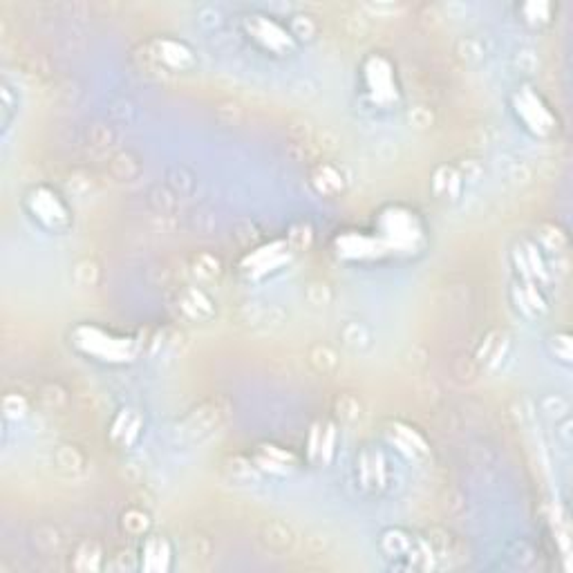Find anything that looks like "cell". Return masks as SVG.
<instances>
[{
	"label": "cell",
	"instance_id": "obj_27",
	"mask_svg": "<svg viewBox=\"0 0 573 573\" xmlns=\"http://www.w3.org/2000/svg\"><path fill=\"white\" fill-rule=\"evenodd\" d=\"M477 372H479V363L475 361L473 356H461L457 365H455V374H457L461 381H475Z\"/></svg>",
	"mask_w": 573,
	"mask_h": 573
},
{
	"label": "cell",
	"instance_id": "obj_1",
	"mask_svg": "<svg viewBox=\"0 0 573 573\" xmlns=\"http://www.w3.org/2000/svg\"><path fill=\"white\" fill-rule=\"evenodd\" d=\"M227 414H229V407L220 399L204 401L197 407H193V410L177 423L175 437H177L182 443H191V446L204 443L224 425Z\"/></svg>",
	"mask_w": 573,
	"mask_h": 573
},
{
	"label": "cell",
	"instance_id": "obj_11",
	"mask_svg": "<svg viewBox=\"0 0 573 573\" xmlns=\"http://www.w3.org/2000/svg\"><path fill=\"white\" fill-rule=\"evenodd\" d=\"M334 412L338 416V421L345 425H356L363 419V405L356 399L354 394H341L334 401Z\"/></svg>",
	"mask_w": 573,
	"mask_h": 573
},
{
	"label": "cell",
	"instance_id": "obj_21",
	"mask_svg": "<svg viewBox=\"0 0 573 573\" xmlns=\"http://www.w3.org/2000/svg\"><path fill=\"white\" fill-rule=\"evenodd\" d=\"M38 399H41V403L47 410H61L67 401V396L63 392V387H58L56 383H47L38 390Z\"/></svg>",
	"mask_w": 573,
	"mask_h": 573
},
{
	"label": "cell",
	"instance_id": "obj_7",
	"mask_svg": "<svg viewBox=\"0 0 573 573\" xmlns=\"http://www.w3.org/2000/svg\"><path fill=\"white\" fill-rule=\"evenodd\" d=\"M108 170L112 177L119 182H134L141 175V161L134 152L121 150V152H114L110 157Z\"/></svg>",
	"mask_w": 573,
	"mask_h": 573
},
{
	"label": "cell",
	"instance_id": "obj_25",
	"mask_svg": "<svg viewBox=\"0 0 573 573\" xmlns=\"http://www.w3.org/2000/svg\"><path fill=\"white\" fill-rule=\"evenodd\" d=\"M92 175H87L83 170H76L70 175V179H67V191L72 193L76 197H85L87 193L92 191Z\"/></svg>",
	"mask_w": 573,
	"mask_h": 573
},
{
	"label": "cell",
	"instance_id": "obj_15",
	"mask_svg": "<svg viewBox=\"0 0 573 573\" xmlns=\"http://www.w3.org/2000/svg\"><path fill=\"white\" fill-rule=\"evenodd\" d=\"M191 267H193V274L200 280H204V283H213V280H218L222 274V262L211 254H197L193 258Z\"/></svg>",
	"mask_w": 573,
	"mask_h": 573
},
{
	"label": "cell",
	"instance_id": "obj_13",
	"mask_svg": "<svg viewBox=\"0 0 573 573\" xmlns=\"http://www.w3.org/2000/svg\"><path fill=\"white\" fill-rule=\"evenodd\" d=\"M309 365L318 374H334L338 370V354L327 345H314L309 349Z\"/></svg>",
	"mask_w": 573,
	"mask_h": 573
},
{
	"label": "cell",
	"instance_id": "obj_20",
	"mask_svg": "<svg viewBox=\"0 0 573 573\" xmlns=\"http://www.w3.org/2000/svg\"><path fill=\"white\" fill-rule=\"evenodd\" d=\"M457 54L466 63H475V61H479V58H484L486 47H484L482 38H477V36H464L457 43Z\"/></svg>",
	"mask_w": 573,
	"mask_h": 573
},
{
	"label": "cell",
	"instance_id": "obj_34",
	"mask_svg": "<svg viewBox=\"0 0 573 573\" xmlns=\"http://www.w3.org/2000/svg\"><path fill=\"white\" fill-rule=\"evenodd\" d=\"M291 242H294L298 249L309 247V242H312V229H309L305 222L303 224H296L294 229H291Z\"/></svg>",
	"mask_w": 573,
	"mask_h": 573
},
{
	"label": "cell",
	"instance_id": "obj_2",
	"mask_svg": "<svg viewBox=\"0 0 573 573\" xmlns=\"http://www.w3.org/2000/svg\"><path fill=\"white\" fill-rule=\"evenodd\" d=\"M52 470L63 479H83L90 470V461L72 443H58L50 450Z\"/></svg>",
	"mask_w": 573,
	"mask_h": 573
},
{
	"label": "cell",
	"instance_id": "obj_32",
	"mask_svg": "<svg viewBox=\"0 0 573 573\" xmlns=\"http://www.w3.org/2000/svg\"><path fill=\"white\" fill-rule=\"evenodd\" d=\"M218 116L224 123L233 125V123H238L242 119V108H240L238 103H233V101H224V103L218 105Z\"/></svg>",
	"mask_w": 573,
	"mask_h": 573
},
{
	"label": "cell",
	"instance_id": "obj_18",
	"mask_svg": "<svg viewBox=\"0 0 573 573\" xmlns=\"http://www.w3.org/2000/svg\"><path fill=\"white\" fill-rule=\"evenodd\" d=\"M72 278L79 287H94L99 283V265L94 260H81L72 269Z\"/></svg>",
	"mask_w": 573,
	"mask_h": 573
},
{
	"label": "cell",
	"instance_id": "obj_31",
	"mask_svg": "<svg viewBox=\"0 0 573 573\" xmlns=\"http://www.w3.org/2000/svg\"><path fill=\"white\" fill-rule=\"evenodd\" d=\"M459 173H461V179L466 184H477L484 168H482V164L477 159H464L461 166H459Z\"/></svg>",
	"mask_w": 573,
	"mask_h": 573
},
{
	"label": "cell",
	"instance_id": "obj_6",
	"mask_svg": "<svg viewBox=\"0 0 573 573\" xmlns=\"http://www.w3.org/2000/svg\"><path fill=\"white\" fill-rule=\"evenodd\" d=\"M262 542L276 553H287L296 547V533L289 524L280 520H271L262 527Z\"/></svg>",
	"mask_w": 573,
	"mask_h": 573
},
{
	"label": "cell",
	"instance_id": "obj_19",
	"mask_svg": "<svg viewBox=\"0 0 573 573\" xmlns=\"http://www.w3.org/2000/svg\"><path fill=\"white\" fill-rule=\"evenodd\" d=\"M83 560H90V567H92V571L101 567L103 553H101V547L96 545L94 540H85V542H81L79 549L74 551V569L79 567Z\"/></svg>",
	"mask_w": 573,
	"mask_h": 573
},
{
	"label": "cell",
	"instance_id": "obj_36",
	"mask_svg": "<svg viewBox=\"0 0 573 573\" xmlns=\"http://www.w3.org/2000/svg\"><path fill=\"white\" fill-rule=\"evenodd\" d=\"M197 18H200L202 25H209L211 27V25H218L220 23L222 14H220V9H215V7H202Z\"/></svg>",
	"mask_w": 573,
	"mask_h": 573
},
{
	"label": "cell",
	"instance_id": "obj_23",
	"mask_svg": "<svg viewBox=\"0 0 573 573\" xmlns=\"http://www.w3.org/2000/svg\"><path fill=\"white\" fill-rule=\"evenodd\" d=\"M513 65H515V70L522 74H533L540 67L538 52L531 50V47H522V50L513 54Z\"/></svg>",
	"mask_w": 573,
	"mask_h": 573
},
{
	"label": "cell",
	"instance_id": "obj_12",
	"mask_svg": "<svg viewBox=\"0 0 573 573\" xmlns=\"http://www.w3.org/2000/svg\"><path fill=\"white\" fill-rule=\"evenodd\" d=\"M32 540H34V547L43 553H56L63 547V536L54 524H41V527H36L32 533Z\"/></svg>",
	"mask_w": 573,
	"mask_h": 573
},
{
	"label": "cell",
	"instance_id": "obj_22",
	"mask_svg": "<svg viewBox=\"0 0 573 573\" xmlns=\"http://www.w3.org/2000/svg\"><path fill=\"white\" fill-rule=\"evenodd\" d=\"M542 407V412H545L547 416H551V419H565V416L569 414V401L565 399V396H560V394H549L542 399L540 403Z\"/></svg>",
	"mask_w": 573,
	"mask_h": 573
},
{
	"label": "cell",
	"instance_id": "obj_29",
	"mask_svg": "<svg viewBox=\"0 0 573 573\" xmlns=\"http://www.w3.org/2000/svg\"><path fill=\"white\" fill-rule=\"evenodd\" d=\"M506 179L513 182V184H518V186L520 184H529L531 182V168L522 161H511L509 168H506Z\"/></svg>",
	"mask_w": 573,
	"mask_h": 573
},
{
	"label": "cell",
	"instance_id": "obj_14",
	"mask_svg": "<svg viewBox=\"0 0 573 573\" xmlns=\"http://www.w3.org/2000/svg\"><path fill=\"white\" fill-rule=\"evenodd\" d=\"M166 186L175 193L177 197H188L195 191V177L182 166H175L166 175Z\"/></svg>",
	"mask_w": 573,
	"mask_h": 573
},
{
	"label": "cell",
	"instance_id": "obj_37",
	"mask_svg": "<svg viewBox=\"0 0 573 573\" xmlns=\"http://www.w3.org/2000/svg\"><path fill=\"white\" fill-rule=\"evenodd\" d=\"M9 90H12V87H9L7 83L3 85V103H5V121L9 119V114H12V105H14V101H12V96H9Z\"/></svg>",
	"mask_w": 573,
	"mask_h": 573
},
{
	"label": "cell",
	"instance_id": "obj_9",
	"mask_svg": "<svg viewBox=\"0 0 573 573\" xmlns=\"http://www.w3.org/2000/svg\"><path fill=\"white\" fill-rule=\"evenodd\" d=\"M148 202L155 211V215L159 218H175L179 204H177V195L168 188V186H152L148 193Z\"/></svg>",
	"mask_w": 573,
	"mask_h": 573
},
{
	"label": "cell",
	"instance_id": "obj_24",
	"mask_svg": "<svg viewBox=\"0 0 573 573\" xmlns=\"http://www.w3.org/2000/svg\"><path fill=\"white\" fill-rule=\"evenodd\" d=\"M291 32H294L300 41H312L316 36L318 27H316V21L312 16H305V14H298L291 18Z\"/></svg>",
	"mask_w": 573,
	"mask_h": 573
},
{
	"label": "cell",
	"instance_id": "obj_4",
	"mask_svg": "<svg viewBox=\"0 0 573 573\" xmlns=\"http://www.w3.org/2000/svg\"><path fill=\"white\" fill-rule=\"evenodd\" d=\"M177 307L182 309V314L191 318V320H209L213 314H215V309H213V300L204 294L202 289H195V287H186L179 291L177 296Z\"/></svg>",
	"mask_w": 573,
	"mask_h": 573
},
{
	"label": "cell",
	"instance_id": "obj_10",
	"mask_svg": "<svg viewBox=\"0 0 573 573\" xmlns=\"http://www.w3.org/2000/svg\"><path fill=\"white\" fill-rule=\"evenodd\" d=\"M224 473L229 475L233 482H238V484H251V482H258L260 479L258 466H254L245 457H240V455H236V457H229L224 461Z\"/></svg>",
	"mask_w": 573,
	"mask_h": 573
},
{
	"label": "cell",
	"instance_id": "obj_8",
	"mask_svg": "<svg viewBox=\"0 0 573 573\" xmlns=\"http://www.w3.org/2000/svg\"><path fill=\"white\" fill-rule=\"evenodd\" d=\"M338 336H341L343 347H347L349 352H354V354H361L365 349L372 347V332H370V327L363 323H347Z\"/></svg>",
	"mask_w": 573,
	"mask_h": 573
},
{
	"label": "cell",
	"instance_id": "obj_17",
	"mask_svg": "<svg viewBox=\"0 0 573 573\" xmlns=\"http://www.w3.org/2000/svg\"><path fill=\"white\" fill-rule=\"evenodd\" d=\"M538 238L542 242V247H545L547 251H551V254H556V256L567 249L565 233H562L558 227H553V224H542L538 229Z\"/></svg>",
	"mask_w": 573,
	"mask_h": 573
},
{
	"label": "cell",
	"instance_id": "obj_30",
	"mask_svg": "<svg viewBox=\"0 0 573 573\" xmlns=\"http://www.w3.org/2000/svg\"><path fill=\"white\" fill-rule=\"evenodd\" d=\"M407 121H410V125H414L416 130H425L432 123V112L428 108H423V105H416V108L407 112Z\"/></svg>",
	"mask_w": 573,
	"mask_h": 573
},
{
	"label": "cell",
	"instance_id": "obj_33",
	"mask_svg": "<svg viewBox=\"0 0 573 573\" xmlns=\"http://www.w3.org/2000/svg\"><path fill=\"white\" fill-rule=\"evenodd\" d=\"M367 18H370V16H365L363 12L349 16V18H347V29H349V34H352V36H365L367 32H370Z\"/></svg>",
	"mask_w": 573,
	"mask_h": 573
},
{
	"label": "cell",
	"instance_id": "obj_16",
	"mask_svg": "<svg viewBox=\"0 0 573 573\" xmlns=\"http://www.w3.org/2000/svg\"><path fill=\"white\" fill-rule=\"evenodd\" d=\"M305 300L312 307H318V309H323V307H329L332 305V300H334V291L332 287H329L327 283H323V280H314V283H309L305 287Z\"/></svg>",
	"mask_w": 573,
	"mask_h": 573
},
{
	"label": "cell",
	"instance_id": "obj_35",
	"mask_svg": "<svg viewBox=\"0 0 573 573\" xmlns=\"http://www.w3.org/2000/svg\"><path fill=\"white\" fill-rule=\"evenodd\" d=\"M361 12H370V14H376V16H390L396 12V5L392 3H365L361 7Z\"/></svg>",
	"mask_w": 573,
	"mask_h": 573
},
{
	"label": "cell",
	"instance_id": "obj_38",
	"mask_svg": "<svg viewBox=\"0 0 573 573\" xmlns=\"http://www.w3.org/2000/svg\"><path fill=\"white\" fill-rule=\"evenodd\" d=\"M569 428H571V423H569V419L565 416V423H562L560 428L556 430V432H558V437H560L562 443H565V446H571V434H569Z\"/></svg>",
	"mask_w": 573,
	"mask_h": 573
},
{
	"label": "cell",
	"instance_id": "obj_26",
	"mask_svg": "<svg viewBox=\"0 0 573 573\" xmlns=\"http://www.w3.org/2000/svg\"><path fill=\"white\" fill-rule=\"evenodd\" d=\"M110 116H112L116 123H125V125H128L132 121H137L139 112H137V108H134L130 101L123 99V101H114L110 105Z\"/></svg>",
	"mask_w": 573,
	"mask_h": 573
},
{
	"label": "cell",
	"instance_id": "obj_28",
	"mask_svg": "<svg viewBox=\"0 0 573 573\" xmlns=\"http://www.w3.org/2000/svg\"><path fill=\"white\" fill-rule=\"evenodd\" d=\"M3 410H5V416L7 419H18V416H23L27 405H25V399L18 394H7L5 401H3Z\"/></svg>",
	"mask_w": 573,
	"mask_h": 573
},
{
	"label": "cell",
	"instance_id": "obj_5",
	"mask_svg": "<svg viewBox=\"0 0 573 573\" xmlns=\"http://www.w3.org/2000/svg\"><path fill=\"white\" fill-rule=\"evenodd\" d=\"M121 132L116 125L110 123H90L83 132V141L87 146V150H92L96 155H105L114 150L119 146Z\"/></svg>",
	"mask_w": 573,
	"mask_h": 573
},
{
	"label": "cell",
	"instance_id": "obj_3",
	"mask_svg": "<svg viewBox=\"0 0 573 573\" xmlns=\"http://www.w3.org/2000/svg\"><path fill=\"white\" fill-rule=\"evenodd\" d=\"M240 316L249 327L265 329V332H274L287 323L285 309L274 303H249L240 309Z\"/></svg>",
	"mask_w": 573,
	"mask_h": 573
}]
</instances>
